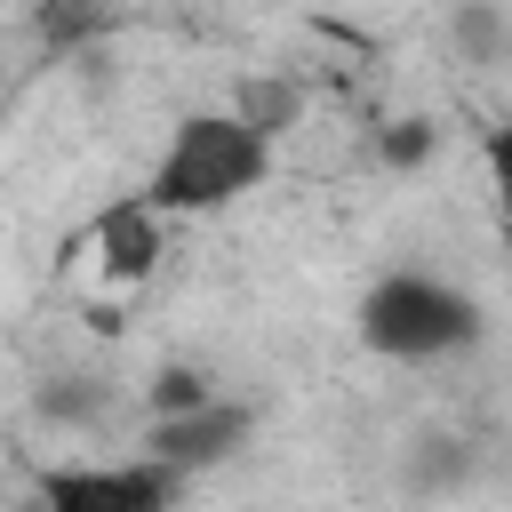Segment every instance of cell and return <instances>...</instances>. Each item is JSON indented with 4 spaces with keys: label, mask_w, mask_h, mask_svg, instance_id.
<instances>
[{
    "label": "cell",
    "mask_w": 512,
    "mask_h": 512,
    "mask_svg": "<svg viewBox=\"0 0 512 512\" xmlns=\"http://www.w3.org/2000/svg\"><path fill=\"white\" fill-rule=\"evenodd\" d=\"M216 400V376L200 360H160L144 384H136V424H160V416H192Z\"/></svg>",
    "instance_id": "obj_11"
},
{
    "label": "cell",
    "mask_w": 512,
    "mask_h": 512,
    "mask_svg": "<svg viewBox=\"0 0 512 512\" xmlns=\"http://www.w3.org/2000/svg\"><path fill=\"white\" fill-rule=\"evenodd\" d=\"M272 160H280V144L264 128H248L232 104H192L168 128V144L152 152L136 192L176 224L184 216H224V208H240L248 192L272 184Z\"/></svg>",
    "instance_id": "obj_1"
},
{
    "label": "cell",
    "mask_w": 512,
    "mask_h": 512,
    "mask_svg": "<svg viewBox=\"0 0 512 512\" xmlns=\"http://www.w3.org/2000/svg\"><path fill=\"white\" fill-rule=\"evenodd\" d=\"M248 440H256V400H232V392H216V400H208V408H192V416L136 424V448H144V456H160V464H176L184 480L224 472Z\"/></svg>",
    "instance_id": "obj_4"
},
{
    "label": "cell",
    "mask_w": 512,
    "mask_h": 512,
    "mask_svg": "<svg viewBox=\"0 0 512 512\" xmlns=\"http://www.w3.org/2000/svg\"><path fill=\"white\" fill-rule=\"evenodd\" d=\"M168 224H176V216H160L144 192L104 200V208H96V224H88L96 280H104V288H144V280L168 264Z\"/></svg>",
    "instance_id": "obj_5"
},
{
    "label": "cell",
    "mask_w": 512,
    "mask_h": 512,
    "mask_svg": "<svg viewBox=\"0 0 512 512\" xmlns=\"http://www.w3.org/2000/svg\"><path fill=\"white\" fill-rule=\"evenodd\" d=\"M224 104H232V112H240L248 128H264L272 144H288V136H296L304 120H312V88H304L296 72H240Z\"/></svg>",
    "instance_id": "obj_10"
},
{
    "label": "cell",
    "mask_w": 512,
    "mask_h": 512,
    "mask_svg": "<svg viewBox=\"0 0 512 512\" xmlns=\"http://www.w3.org/2000/svg\"><path fill=\"white\" fill-rule=\"evenodd\" d=\"M432 152H440V120L432 112H392V120L368 128V160L384 176H416V168H432Z\"/></svg>",
    "instance_id": "obj_12"
},
{
    "label": "cell",
    "mask_w": 512,
    "mask_h": 512,
    "mask_svg": "<svg viewBox=\"0 0 512 512\" xmlns=\"http://www.w3.org/2000/svg\"><path fill=\"white\" fill-rule=\"evenodd\" d=\"M440 40L464 72H512V0H448Z\"/></svg>",
    "instance_id": "obj_9"
},
{
    "label": "cell",
    "mask_w": 512,
    "mask_h": 512,
    "mask_svg": "<svg viewBox=\"0 0 512 512\" xmlns=\"http://www.w3.org/2000/svg\"><path fill=\"white\" fill-rule=\"evenodd\" d=\"M112 408H120V384H112V376H96V368H48V376L32 384V416H40L48 432H64V440L104 432V424H112Z\"/></svg>",
    "instance_id": "obj_7"
},
{
    "label": "cell",
    "mask_w": 512,
    "mask_h": 512,
    "mask_svg": "<svg viewBox=\"0 0 512 512\" xmlns=\"http://www.w3.org/2000/svg\"><path fill=\"white\" fill-rule=\"evenodd\" d=\"M120 16H128L120 0H32L24 32H32V48L48 64H80V56H96L120 32Z\"/></svg>",
    "instance_id": "obj_8"
},
{
    "label": "cell",
    "mask_w": 512,
    "mask_h": 512,
    "mask_svg": "<svg viewBox=\"0 0 512 512\" xmlns=\"http://www.w3.org/2000/svg\"><path fill=\"white\" fill-rule=\"evenodd\" d=\"M480 152H488V176H496V216H504V256H512V120H496L480 136Z\"/></svg>",
    "instance_id": "obj_13"
},
{
    "label": "cell",
    "mask_w": 512,
    "mask_h": 512,
    "mask_svg": "<svg viewBox=\"0 0 512 512\" xmlns=\"http://www.w3.org/2000/svg\"><path fill=\"white\" fill-rule=\"evenodd\" d=\"M352 336H360V352H376L392 368H440V360H464L488 344V304L448 272L392 264L360 288Z\"/></svg>",
    "instance_id": "obj_2"
},
{
    "label": "cell",
    "mask_w": 512,
    "mask_h": 512,
    "mask_svg": "<svg viewBox=\"0 0 512 512\" xmlns=\"http://www.w3.org/2000/svg\"><path fill=\"white\" fill-rule=\"evenodd\" d=\"M192 480L160 456H72V464H48L32 480V504L40 512H168Z\"/></svg>",
    "instance_id": "obj_3"
},
{
    "label": "cell",
    "mask_w": 512,
    "mask_h": 512,
    "mask_svg": "<svg viewBox=\"0 0 512 512\" xmlns=\"http://www.w3.org/2000/svg\"><path fill=\"white\" fill-rule=\"evenodd\" d=\"M480 472H488V448H480L464 424H424V432H408L400 456H392V488H400L408 504H456V496L480 488Z\"/></svg>",
    "instance_id": "obj_6"
}]
</instances>
